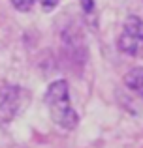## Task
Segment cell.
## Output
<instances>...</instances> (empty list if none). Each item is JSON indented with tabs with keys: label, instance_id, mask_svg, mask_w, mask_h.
<instances>
[{
	"label": "cell",
	"instance_id": "6da1fadb",
	"mask_svg": "<svg viewBox=\"0 0 143 148\" xmlns=\"http://www.w3.org/2000/svg\"><path fill=\"white\" fill-rule=\"evenodd\" d=\"M45 105L49 109L53 122L62 130H73L79 124V114L75 112L70 99V84L64 79H57L45 90Z\"/></svg>",
	"mask_w": 143,
	"mask_h": 148
},
{
	"label": "cell",
	"instance_id": "7a4b0ae2",
	"mask_svg": "<svg viewBox=\"0 0 143 148\" xmlns=\"http://www.w3.org/2000/svg\"><path fill=\"white\" fill-rule=\"evenodd\" d=\"M117 45L121 53L130 54V56H136V54L143 53V23L140 17L128 15L124 19V25H122V30L119 34Z\"/></svg>",
	"mask_w": 143,
	"mask_h": 148
},
{
	"label": "cell",
	"instance_id": "3957f363",
	"mask_svg": "<svg viewBox=\"0 0 143 148\" xmlns=\"http://www.w3.org/2000/svg\"><path fill=\"white\" fill-rule=\"evenodd\" d=\"M17 112H19V90L11 88L4 94L2 101H0V124L11 122Z\"/></svg>",
	"mask_w": 143,
	"mask_h": 148
},
{
	"label": "cell",
	"instance_id": "277c9868",
	"mask_svg": "<svg viewBox=\"0 0 143 148\" xmlns=\"http://www.w3.org/2000/svg\"><path fill=\"white\" fill-rule=\"evenodd\" d=\"M124 84L130 88L132 92H136L137 96L143 98V68H132L128 73L124 75Z\"/></svg>",
	"mask_w": 143,
	"mask_h": 148
},
{
	"label": "cell",
	"instance_id": "5b68a950",
	"mask_svg": "<svg viewBox=\"0 0 143 148\" xmlns=\"http://www.w3.org/2000/svg\"><path fill=\"white\" fill-rule=\"evenodd\" d=\"M10 2L17 11H30L36 4V0H10Z\"/></svg>",
	"mask_w": 143,
	"mask_h": 148
},
{
	"label": "cell",
	"instance_id": "8992f818",
	"mask_svg": "<svg viewBox=\"0 0 143 148\" xmlns=\"http://www.w3.org/2000/svg\"><path fill=\"white\" fill-rule=\"evenodd\" d=\"M36 4H40V8L45 13H49V11H53L60 4V0H36Z\"/></svg>",
	"mask_w": 143,
	"mask_h": 148
},
{
	"label": "cell",
	"instance_id": "52a82bcc",
	"mask_svg": "<svg viewBox=\"0 0 143 148\" xmlns=\"http://www.w3.org/2000/svg\"><path fill=\"white\" fill-rule=\"evenodd\" d=\"M79 4H81V10H83V13L85 15H90L92 11H94V0H79Z\"/></svg>",
	"mask_w": 143,
	"mask_h": 148
}]
</instances>
